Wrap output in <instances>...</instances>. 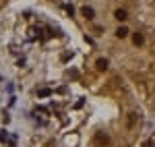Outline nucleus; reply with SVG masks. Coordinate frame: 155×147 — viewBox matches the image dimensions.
<instances>
[{
  "label": "nucleus",
  "instance_id": "obj_1",
  "mask_svg": "<svg viewBox=\"0 0 155 147\" xmlns=\"http://www.w3.org/2000/svg\"><path fill=\"white\" fill-rule=\"evenodd\" d=\"M107 143H110V137L106 135V133H97L95 135V145H107Z\"/></svg>",
  "mask_w": 155,
  "mask_h": 147
},
{
  "label": "nucleus",
  "instance_id": "obj_2",
  "mask_svg": "<svg viewBox=\"0 0 155 147\" xmlns=\"http://www.w3.org/2000/svg\"><path fill=\"white\" fill-rule=\"evenodd\" d=\"M132 44H134V46H143V44H145L143 33H139V31H137V33H132Z\"/></svg>",
  "mask_w": 155,
  "mask_h": 147
},
{
  "label": "nucleus",
  "instance_id": "obj_3",
  "mask_svg": "<svg viewBox=\"0 0 155 147\" xmlns=\"http://www.w3.org/2000/svg\"><path fill=\"white\" fill-rule=\"evenodd\" d=\"M97 71H107V66H110V62H107V58H99V60L95 62Z\"/></svg>",
  "mask_w": 155,
  "mask_h": 147
},
{
  "label": "nucleus",
  "instance_id": "obj_4",
  "mask_svg": "<svg viewBox=\"0 0 155 147\" xmlns=\"http://www.w3.org/2000/svg\"><path fill=\"white\" fill-rule=\"evenodd\" d=\"M83 17H87V19H93V17H95V11H93V8H91V6H83Z\"/></svg>",
  "mask_w": 155,
  "mask_h": 147
},
{
  "label": "nucleus",
  "instance_id": "obj_5",
  "mask_svg": "<svg viewBox=\"0 0 155 147\" xmlns=\"http://www.w3.org/2000/svg\"><path fill=\"white\" fill-rule=\"evenodd\" d=\"M114 17H116L118 21H126V19H128V15H126V11H122V8H118V11L114 12Z\"/></svg>",
  "mask_w": 155,
  "mask_h": 147
},
{
  "label": "nucleus",
  "instance_id": "obj_6",
  "mask_svg": "<svg viewBox=\"0 0 155 147\" xmlns=\"http://www.w3.org/2000/svg\"><path fill=\"white\" fill-rule=\"evenodd\" d=\"M116 35H118L120 39H124V37L128 35V29H126V27H118V29H116Z\"/></svg>",
  "mask_w": 155,
  "mask_h": 147
},
{
  "label": "nucleus",
  "instance_id": "obj_7",
  "mask_svg": "<svg viewBox=\"0 0 155 147\" xmlns=\"http://www.w3.org/2000/svg\"><path fill=\"white\" fill-rule=\"evenodd\" d=\"M50 93H52V91H50L48 87H44V89H39V91H37V95H39V98H48Z\"/></svg>",
  "mask_w": 155,
  "mask_h": 147
},
{
  "label": "nucleus",
  "instance_id": "obj_8",
  "mask_svg": "<svg viewBox=\"0 0 155 147\" xmlns=\"http://www.w3.org/2000/svg\"><path fill=\"white\" fill-rule=\"evenodd\" d=\"M6 139H8V133H6V131H0V141H2V143H4V141H6Z\"/></svg>",
  "mask_w": 155,
  "mask_h": 147
},
{
  "label": "nucleus",
  "instance_id": "obj_9",
  "mask_svg": "<svg viewBox=\"0 0 155 147\" xmlns=\"http://www.w3.org/2000/svg\"><path fill=\"white\" fill-rule=\"evenodd\" d=\"M66 12H68V15L72 17V15H74V8H72V6H66Z\"/></svg>",
  "mask_w": 155,
  "mask_h": 147
},
{
  "label": "nucleus",
  "instance_id": "obj_10",
  "mask_svg": "<svg viewBox=\"0 0 155 147\" xmlns=\"http://www.w3.org/2000/svg\"><path fill=\"white\" fill-rule=\"evenodd\" d=\"M143 147H153V141H145V145Z\"/></svg>",
  "mask_w": 155,
  "mask_h": 147
}]
</instances>
